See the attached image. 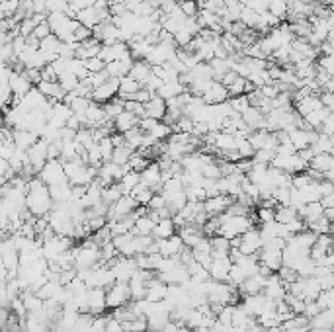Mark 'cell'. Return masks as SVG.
I'll use <instances>...</instances> for the list:
<instances>
[{
  "instance_id": "obj_4",
  "label": "cell",
  "mask_w": 334,
  "mask_h": 332,
  "mask_svg": "<svg viewBox=\"0 0 334 332\" xmlns=\"http://www.w3.org/2000/svg\"><path fill=\"white\" fill-rule=\"evenodd\" d=\"M143 110H145V117H151V119H163L165 113H167V100H163L161 96L153 94L149 102L143 104Z\"/></svg>"
},
{
  "instance_id": "obj_27",
  "label": "cell",
  "mask_w": 334,
  "mask_h": 332,
  "mask_svg": "<svg viewBox=\"0 0 334 332\" xmlns=\"http://www.w3.org/2000/svg\"><path fill=\"white\" fill-rule=\"evenodd\" d=\"M319 203L323 205V209H331V207H334V194L321 198V199H319Z\"/></svg>"
},
{
  "instance_id": "obj_29",
  "label": "cell",
  "mask_w": 334,
  "mask_h": 332,
  "mask_svg": "<svg viewBox=\"0 0 334 332\" xmlns=\"http://www.w3.org/2000/svg\"><path fill=\"white\" fill-rule=\"evenodd\" d=\"M194 2H196V4H198V6H200V8H203V4H205V2H207V0H194Z\"/></svg>"
},
{
  "instance_id": "obj_24",
  "label": "cell",
  "mask_w": 334,
  "mask_h": 332,
  "mask_svg": "<svg viewBox=\"0 0 334 332\" xmlns=\"http://www.w3.org/2000/svg\"><path fill=\"white\" fill-rule=\"evenodd\" d=\"M319 102H321V106H323V108H327V110L333 111V108H334L333 92H321V94H319Z\"/></svg>"
},
{
  "instance_id": "obj_25",
  "label": "cell",
  "mask_w": 334,
  "mask_h": 332,
  "mask_svg": "<svg viewBox=\"0 0 334 332\" xmlns=\"http://www.w3.org/2000/svg\"><path fill=\"white\" fill-rule=\"evenodd\" d=\"M33 33H35L39 39H45V37L51 33V28H49V24H47V22H41V24L33 30Z\"/></svg>"
},
{
  "instance_id": "obj_7",
  "label": "cell",
  "mask_w": 334,
  "mask_h": 332,
  "mask_svg": "<svg viewBox=\"0 0 334 332\" xmlns=\"http://www.w3.org/2000/svg\"><path fill=\"white\" fill-rule=\"evenodd\" d=\"M167 291H168L167 283H163V281H159V279L155 277V279L147 281V293H145V299L151 301V303H161V301H165Z\"/></svg>"
},
{
  "instance_id": "obj_3",
  "label": "cell",
  "mask_w": 334,
  "mask_h": 332,
  "mask_svg": "<svg viewBox=\"0 0 334 332\" xmlns=\"http://www.w3.org/2000/svg\"><path fill=\"white\" fill-rule=\"evenodd\" d=\"M41 180H45L47 184H59V182H67L63 165L59 161H49L47 165H43L41 168Z\"/></svg>"
},
{
  "instance_id": "obj_23",
  "label": "cell",
  "mask_w": 334,
  "mask_h": 332,
  "mask_svg": "<svg viewBox=\"0 0 334 332\" xmlns=\"http://www.w3.org/2000/svg\"><path fill=\"white\" fill-rule=\"evenodd\" d=\"M12 84L16 86L14 90H16L18 94H26V92H28V88H30V82H28L26 78H22V80H20V78H18L16 74L12 76Z\"/></svg>"
},
{
  "instance_id": "obj_9",
  "label": "cell",
  "mask_w": 334,
  "mask_h": 332,
  "mask_svg": "<svg viewBox=\"0 0 334 332\" xmlns=\"http://www.w3.org/2000/svg\"><path fill=\"white\" fill-rule=\"evenodd\" d=\"M153 74V68H151V65H147L145 61H133V66L129 68V72H127V76L129 78H133V80H137L141 86L147 82V78Z\"/></svg>"
},
{
  "instance_id": "obj_14",
  "label": "cell",
  "mask_w": 334,
  "mask_h": 332,
  "mask_svg": "<svg viewBox=\"0 0 334 332\" xmlns=\"http://www.w3.org/2000/svg\"><path fill=\"white\" fill-rule=\"evenodd\" d=\"M102 108H104V111H106L108 119H111V121H113V117H115V115H119V113L123 111V100L115 96V98H111L110 102L102 104Z\"/></svg>"
},
{
  "instance_id": "obj_26",
  "label": "cell",
  "mask_w": 334,
  "mask_h": 332,
  "mask_svg": "<svg viewBox=\"0 0 334 332\" xmlns=\"http://www.w3.org/2000/svg\"><path fill=\"white\" fill-rule=\"evenodd\" d=\"M104 332H123V331H121V325H119V321H115V319L108 317V323H106V329H104Z\"/></svg>"
},
{
  "instance_id": "obj_18",
  "label": "cell",
  "mask_w": 334,
  "mask_h": 332,
  "mask_svg": "<svg viewBox=\"0 0 334 332\" xmlns=\"http://www.w3.org/2000/svg\"><path fill=\"white\" fill-rule=\"evenodd\" d=\"M178 6H180V12H182L186 18H196L198 12H200V6H198L194 0H190V2H180Z\"/></svg>"
},
{
  "instance_id": "obj_12",
  "label": "cell",
  "mask_w": 334,
  "mask_h": 332,
  "mask_svg": "<svg viewBox=\"0 0 334 332\" xmlns=\"http://www.w3.org/2000/svg\"><path fill=\"white\" fill-rule=\"evenodd\" d=\"M174 229H176V225H174L172 219H161L155 225V229H153V238H159V240L170 238L172 234H176Z\"/></svg>"
},
{
  "instance_id": "obj_5",
  "label": "cell",
  "mask_w": 334,
  "mask_h": 332,
  "mask_svg": "<svg viewBox=\"0 0 334 332\" xmlns=\"http://www.w3.org/2000/svg\"><path fill=\"white\" fill-rule=\"evenodd\" d=\"M111 244H113V248L117 250V254H119V256H123V258H133V256H135V248H133V234L125 232V234L111 236Z\"/></svg>"
},
{
  "instance_id": "obj_28",
  "label": "cell",
  "mask_w": 334,
  "mask_h": 332,
  "mask_svg": "<svg viewBox=\"0 0 334 332\" xmlns=\"http://www.w3.org/2000/svg\"><path fill=\"white\" fill-rule=\"evenodd\" d=\"M268 332H285V331H283V327H281V325H276V327H270Z\"/></svg>"
},
{
  "instance_id": "obj_16",
  "label": "cell",
  "mask_w": 334,
  "mask_h": 332,
  "mask_svg": "<svg viewBox=\"0 0 334 332\" xmlns=\"http://www.w3.org/2000/svg\"><path fill=\"white\" fill-rule=\"evenodd\" d=\"M229 106L231 110L236 111V113H242L246 111L250 106H248V100H246V94H240V96H234V98H229Z\"/></svg>"
},
{
  "instance_id": "obj_17",
  "label": "cell",
  "mask_w": 334,
  "mask_h": 332,
  "mask_svg": "<svg viewBox=\"0 0 334 332\" xmlns=\"http://www.w3.org/2000/svg\"><path fill=\"white\" fill-rule=\"evenodd\" d=\"M317 303L321 309H333L334 307V293L333 289H327V291H321L319 297H317Z\"/></svg>"
},
{
  "instance_id": "obj_6",
  "label": "cell",
  "mask_w": 334,
  "mask_h": 332,
  "mask_svg": "<svg viewBox=\"0 0 334 332\" xmlns=\"http://www.w3.org/2000/svg\"><path fill=\"white\" fill-rule=\"evenodd\" d=\"M201 100H203V104H207V106H213V104H221L225 100H229V92H227V88L223 86L221 82H211V86L207 88V92L201 96Z\"/></svg>"
},
{
  "instance_id": "obj_11",
  "label": "cell",
  "mask_w": 334,
  "mask_h": 332,
  "mask_svg": "<svg viewBox=\"0 0 334 332\" xmlns=\"http://www.w3.org/2000/svg\"><path fill=\"white\" fill-rule=\"evenodd\" d=\"M188 88L184 86V84H180L178 80L176 82H165L159 90H157V96H161L163 100H170V98H176V96H180L182 92H186Z\"/></svg>"
},
{
  "instance_id": "obj_10",
  "label": "cell",
  "mask_w": 334,
  "mask_h": 332,
  "mask_svg": "<svg viewBox=\"0 0 334 332\" xmlns=\"http://www.w3.org/2000/svg\"><path fill=\"white\" fill-rule=\"evenodd\" d=\"M309 168H313V170H317V172H327V170H333L334 168V159L333 155H329V153H319V155H315L311 161H309Z\"/></svg>"
},
{
  "instance_id": "obj_20",
  "label": "cell",
  "mask_w": 334,
  "mask_h": 332,
  "mask_svg": "<svg viewBox=\"0 0 334 332\" xmlns=\"http://www.w3.org/2000/svg\"><path fill=\"white\" fill-rule=\"evenodd\" d=\"M88 37H92V30L78 24V28L72 32V39H74L76 43H80V41H84V39H88Z\"/></svg>"
},
{
  "instance_id": "obj_21",
  "label": "cell",
  "mask_w": 334,
  "mask_h": 332,
  "mask_svg": "<svg viewBox=\"0 0 334 332\" xmlns=\"http://www.w3.org/2000/svg\"><path fill=\"white\" fill-rule=\"evenodd\" d=\"M163 84H165V82H163V80H161V78H159L157 74H151V76L147 78V82H145L143 86H145V88H147V90H149L151 94H157V90H159V88H161Z\"/></svg>"
},
{
  "instance_id": "obj_8",
  "label": "cell",
  "mask_w": 334,
  "mask_h": 332,
  "mask_svg": "<svg viewBox=\"0 0 334 332\" xmlns=\"http://www.w3.org/2000/svg\"><path fill=\"white\" fill-rule=\"evenodd\" d=\"M111 123H113V131H117V133H125V131L133 129V127L139 123V117L123 110L119 115H115V117H113V121H111Z\"/></svg>"
},
{
  "instance_id": "obj_22",
  "label": "cell",
  "mask_w": 334,
  "mask_h": 332,
  "mask_svg": "<svg viewBox=\"0 0 334 332\" xmlns=\"http://www.w3.org/2000/svg\"><path fill=\"white\" fill-rule=\"evenodd\" d=\"M33 141H35V137H33V135H30V133H18V135H16V145H18V147H22V151H24V149H28Z\"/></svg>"
},
{
  "instance_id": "obj_13",
  "label": "cell",
  "mask_w": 334,
  "mask_h": 332,
  "mask_svg": "<svg viewBox=\"0 0 334 332\" xmlns=\"http://www.w3.org/2000/svg\"><path fill=\"white\" fill-rule=\"evenodd\" d=\"M133 153H135V151H131L127 145H123V147H115V149H113V153H111L110 163H113V165H117V166L127 165V161H129V157H131Z\"/></svg>"
},
{
  "instance_id": "obj_19",
  "label": "cell",
  "mask_w": 334,
  "mask_h": 332,
  "mask_svg": "<svg viewBox=\"0 0 334 332\" xmlns=\"http://www.w3.org/2000/svg\"><path fill=\"white\" fill-rule=\"evenodd\" d=\"M84 66H86V70L92 74V72H100V70H104L106 63H104L100 57H92V59H86V61H84Z\"/></svg>"
},
{
  "instance_id": "obj_2",
  "label": "cell",
  "mask_w": 334,
  "mask_h": 332,
  "mask_svg": "<svg viewBox=\"0 0 334 332\" xmlns=\"http://www.w3.org/2000/svg\"><path fill=\"white\" fill-rule=\"evenodd\" d=\"M117 90H119V78H108L104 84H100L96 90H92L90 100L96 104H106L111 98L117 96Z\"/></svg>"
},
{
  "instance_id": "obj_1",
  "label": "cell",
  "mask_w": 334,
  "mask_h": 332,
  "mask_svg": "<svg viewBox=\"0 0 334 332\" xmlns=\"http://www.w3.org/2000/svg\"><path fill=\"white\" fill-rule=\"evenodd\" d=\"M129 301H131V293H129L127 281H113L106 289V307L117 309V307H123L125 303H129Z\"/></svg>"
},
{
  "instance_id": "obj_15",
  "label": "cell",
  "mask_w": 334,
  "mask_h": 332,
  "mask_svg": "<svg viewBox=\"0 0 334 332\" xmlns=\"http://www.w3.org/2000/svg\"><path fill=\"white\" fill-rule=\"evenodd\" d=\"M227 92H229V98H234V96L244 94V92H246V78L238 76L233 84H229V86H227Z\"/></svg>"
}]
</instances>
